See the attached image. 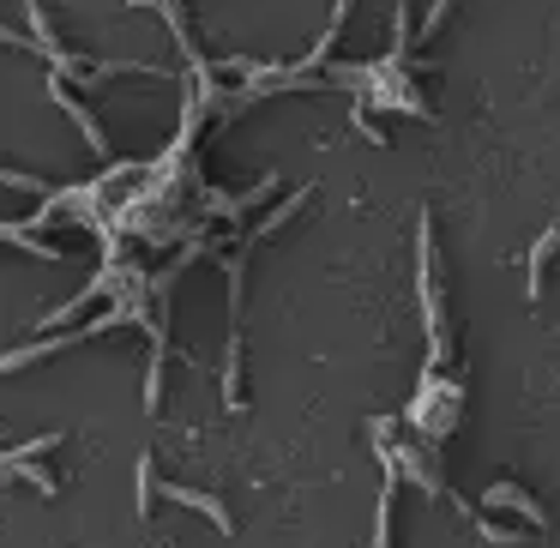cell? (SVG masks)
<instances>
[{
    "label": "cell",
    "instance_id": "4fadbf2b",
    "mask_svg": "<svg viewBox=\"0 0 560 548\" xmlns=\"http://www.w3.org/2000/svg\"><path fill=\"white\" fill-rule=\"evenodd\" d=\"M0 49H37V43H31V31H19V25H0Z\"/></svg>",
    "mask_w": 560,
    "mask_h": 548
},
{
    "label": "cell",
    "instance_id": "277c9868",
    "mask_svg": "<svg viewBox=\"0 0 560 548\" xmlns=\"http://www.w3.org/2000/svg\"><path fill=\"white\" fill-rule=\"evenodd\" d=\"M49 97H55V109H61L67 121L79 127V139H85V145L97 151V158H109V133H103V121H97V115H91L85 103H79L73 91H67V79H55V73H49Z\"/></svg>",
    "mask_w": 560,
    "mask_h": 548
},
{
    "label": "cell",
    "instance_id": "ba28073f",
    "mask_svg": "<svg viewBox=\"0 0 560 548\" xmlns=\"http://www.w3.org/2000/svg\"><path fill=\"white\" fill-rule=\"evenodd\" d=\"M133 500H139V518H151L158 512V458L151 452H139V470H133Z\"/></svg>",
    "mask_w": 560,
    "mask_h": 548
},
{
    "label": "cell",
    "instance_id": "52a82bcc",
    "mask_svg": "<svg viewBox=\"0 0 560 548\" xmlns=\"http://www.w3.org/2000/svg\"><path fill=\"white\" fill-rule=\"evenodd\" d=\"M555 254H560V223H548V230L530 242V254H524V295H530V302H542V283H548Z\"/></svg>",
    "mask_w": 560,
    "mask_h": 548
},
{
    "label": "cell",
    "instance_id": "3957f363",
    "mask_svg": "<svg viewBox=\"0 0 560 548\" xmlns=\"http://www.w3.org/2000/svg\"><path fill=\"white\" fill-rule=\"evenodd\" d=\"M55 446H61V434H37V440H25V446H13V452H0V470H7V476H19V482H31V488H37V494H55V488H61V482H55V476L49 470H43V452H55Z\"/></svg>",
    "mask_w": 560,
    "mask_h": 548
},
{
    "label": "cell",
    "instance_id": "8992f818",
    "mask_svg": "<svg viewBox=\"0 0 560 548\" xmlns=\"http://www.w3.org/2000/svg\"><path fill=\"white\" fill-rule=\"evenodd\" d=\"M482 512H506V518H524L530 530H542V524H548V512L536 506V494H530V488H518V482H494V488L482 494Z\"/></svg>",
    "mask_w": 560,
    "mask_h": 548
},
{
    "label": "cell",
    "instance_id": "30bf717a",
    "mask_svg": "<svg viewBox=\"0 0 560 548\" xmlns=\"http://www.w3.org/2000/svg\"><path fill=\"white\" fill-rule=\"evenodd\" d=\"M392 494H398V476L386 470V488H380V512H374V548H392Z\"/></svg>",
    "mask_w": 560,
    "mask_h": 548
},
{
    "label": "cell",
    "instance_id": "7c38bea8",
    "mask_svg": "<svg viewBox=\"0 0 560 548\" xmlns=\"http://www.w3.org/2000/svg\"><path fill=\"white\" fill-rule=\"evenodd\" d=\"M0 187H19V194H37V199L55 194L49 182H37V175H25V170H0Z\"/></svg>",
    "mask_w": 560,
    "mask_h": 548
},
{
    "label": "cell",
    "instance_id": "9c48e42d",
    "mask_svg": "<svg viewBox=\"0 0 560 548\" xmlns=\"http://www.w3.org/2000/svg\"><path fill=\"white\" fill-rule=\"evenodd\" d=\"M470 524H476V536H482L488 548H512V543H518V530H512V524H500L494 512H482V506H470Z\"/></svg>",
    "mask_w": 560,
    "mask_h": 548
},
{
    "label": "cell",
    "instance_id": "7a4b0ae2",
    "mask_svg": "<svg viewBox=\"0 0 560 548\" xmlns=\"http://www.w3.org/2000/svg\"><path fill=\"white\" fill-rule=\"evenodd\" d=\"M416 290H422V319H428V368H446V290H440V259H434V218L416 211Z\"/></svg>",
    "mask_w": 560,
    "mask_h": 548
},
{
    "label": "cell",
    "instance_id": "8fae6325",
    "mask_svg": "<svg viewBox=\"0 0 560 548\" xmlns=\"http://www.w3.org/2000/svg\"><path fill=\"white\" fill-rule=\"evenodd\" d=\"M446 13H452V0H428V19L416 25V43H434L446 31Z\"/></svg>",
    "mask_w": 560,
    "mask_h": 548
},
{
    "label": "cell",
    "instance_id": "6da1fadb",
    "mask_svg": "<svg viewBox=\"0 0 560 548\" xmlns=\"http://www.w3.org/2000/svg\"><path fill=\"white\" fill-rule=\"evenodd\" d=\"M404 422H410L416 440H428V446L452 440V428L464 422V380L446 374V368H422V380H416V398H410V410H404Z\"/></svg>",
    "mask_w": 560,
    "mask_h": 548
},
{
    "label": "cell",
    "instance_id": "5b68a950",
    "mask_svg": "<svg viewBox=\"0 0 560 548\" xmlns=\"http://www.w3.org/2000/svg\"><path fill=\"white\" fill-rule=\"evenodd\" d=\"M158 494H163V500H170V506H187V512H199V518H206V524H211V530H223V536H230V530H235V518H230V506H223V500H218V494H206V488H187V482H163V488H158Z\"/></svg>",
    "mask_w": 560,
    "mask_h": 548
}]
</instances>
